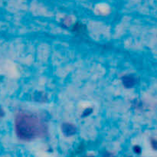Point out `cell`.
Here are the masks:
<instances>
[{
	"mask_svg": "<svg viewBox=\"0 0 157 157\" xmlns=\"http://www.w3.org/2000/svg\"><path fill=\"white\" fill-rule=\"evenodd\" d=\"M15 131L21 140L29 141L47 134V126L35 113L20 111L15 117Z\"/></svg>",
	"mask_w": 157,
	"mask_h": 157,
	"instance_id": "6da1fadb",
	"label": "cell"
},
{
	"mask_svg": "<svg viewBox=\"0 0 157 157\" xmlns=\"http://www.w3.org/2000/svg\"><path fill=\"white\" fill-rule=\"evenodd\" d=\"M61 129H62L64 134L67 136H72V135L76 133V127H75V126H74L73 124H68V123L63 124Z\"/></svg>",
	"mask_w": 157,
	"mask_h": 157,
	"instance_id": "7a4b0ae2",
	"label": "cell"
},
{
	"mask_svg": "<svg viewBox=\"0 0 157 157\" xmlns=\"http://www.w3.org/2000/svg\"><path fill=\"white\" fill-rule=\"evenodd\" d=\"M122 82L124 87L127 88H130L136 84V81L133 75H125L122 78Z\"/></svg>",
	"mask_w": 157,
	"mask_h": 157,
	"instance_id": "3957f363",
	"label": "cell"
},
{
	"mask_svg": "<svg viewBox=\"0 0 157 157\" xmlns=\"http://www.w3.org/2000/svg\"><path fill=\"white\" fill-rule=\"evenodd\" d=\"M72 30H73V32H78V33H81V32H84V30H85V26L81 24V23L78 22L74 25Z\"/></svg>",
	"mask_w": 157,
	"mask_h": 157,
	"instance_id": "277c9868",
	"label": "cell"
},
{
	"mask_svg": "<svg viewBox=\"0 0 157 157\" xmlns=\"http://www.w3.org/2000/svg\"><path fill=\"white\" fill-rule=\"evenodd\" d=\"M91 113H92V108H87L86 109V110H84V113H83L82 114V117H87L88 116L89 114H90Z\"/></svg>",
	"mask_w": 157,
	"mask_h": 157,
	"instance_id": "5b68a950",
	"label": "cell"
},
{
	"mask_svg": "<svg viewBox=\"0 0 157 157\" xmlns=\"http://www.w3.org/2000/svg\"><path fill=\"white\" fill-rule=\"evenodd\" d=\"M151 145L154 150H157V140H154V139L151 140Z\"/></svg>",
	"mask_w": 157,
	"mask_h": 157,
	"instance_id": "8992f818",
	"label": "cell"
},
{
	"mask_svg": "<svg viewBox=\"0 0 157 157\" xmlns=\"http://www.w3.org/2000/svg\"><path fill=\"white\" fill-rule=\"evenodd\" d=\"M133 150H134L135 153H137V154H140V153H141V148L139 146H135V147H133Z\"/></svg>",
	"mask_w": 157,
	"mask_h": 157,
	"instance_id": "52a82bcc",
	"label": "cell"
},
{
	"mask_svg": "<svg viewBox=\"0 0 157 157\" xmlns=\"http://www.w3.org/2000/svg\"><path fill=\"white\" fill-rule=\"evenodd\" d=\"M104 157H115L112 153H109V152H105L104 153Z\"/></svg>",
	"mask_w": 157,
	"mask_h": 157,
	"instance_id": "ba28073f",
	"label": "cell"
},
{
	"mask_svg": "<svg viewBox=\"0 0 157 157\" xmlns=\"http://www.w3.org/2000/svg\"><path fill=\"white\" fill-rule=\"evenodd\" d=\"M86 157H94V156H86Z\"/></svg>",
	"mask_w": 157,
	"mask_h": 157,
	"instance_id": "9c48e42d",
	"label": "cell"
}]
</instances>
